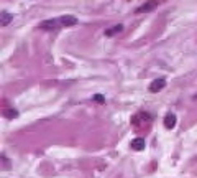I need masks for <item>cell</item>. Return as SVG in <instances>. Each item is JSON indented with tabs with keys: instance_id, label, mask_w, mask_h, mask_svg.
Returning <instances> with one entry per match:
<instances>
[{
	"instance_id": "obj_3",
	"label": "cell",
	"mask_w": 197,
	"mask_h": 178,
	"mask_svg": "<svg viewBox=\"0 0 197 178\" xmlns=\"http://www.w3.org/2000/svg\"><path fill=\"white\" fill-rule=\"evenodd\" d=\"M59 25H61L59 20H46L43 23H39V28H41V30H54V28H57Z\"/></svg>"
},
{
	"instance_id": "obj_1",
	"label": "cell",
	"mask_w": 197,
	"mask_h": 178,
	"mask_svg": "<svg viewBox=\"0 0 197 178\" xmlns=\"http://www.w3.org/2000/svg\"><path fill=\"white\" fill-rule=\"evenodd\" d=\"M164 86H166V79H163V78L154 79V81L149 84V91H151V93H159V91L163 89Z\"/></svg>"
},
{
	"instance_id": "obj_7",
	"label": "cell",
	"mask_w": 197,
	"mask_h": 178,
	"mask_svg": "<svg viewBox=\"0 0 197 178\" xmlns=\"http://www.w3.org/2000/svg\"><path fill=\"white\" fill-rule=\"evenodd\" d=\"M121 30H123V25H115V26L110 28V30L105 31V35L107 36H113V35H117V33H120Z\"/></svg>"
},
{
	"instance_id": "obj_9",
	"label": "cell",
	"mask_w": 197,
	"mask_h": 178,
	"mask_svg": "<svg viewBox=\"0 0 197 178\" xmlns=\"http://www.w3.org/2000/svg\"><path fill=\"white\" fill-rule=\"evenodd\" d=\"M3 116H5V117H10V119H13V117L18 116V114H16V111H13V109H11V111H8V109H3Z\"/></svg>"
},
{
	"instance_id": "obj_10",
	"label": "cell",
	"mask_w": 197,
	"mask_h": 178,
	"mask_svg": "<svg viewBox=\"0 0 197 178\" xmlns=\"http://www.w3.org/2000/svg\"><path fill=\"white\" fill-rule=\"evenodd\" d=\"M94 99H95V101H98V102H102V101H103V97H102L100 94H97V96L94 97Z\"/></svg>"
},
{
	"instance_id": "obj_5",
	"label": "cell",
	"mask_w": 197,
	"mask_h": 178,
	"mask_svg": "<svg viewBox=\"0 0 197 178\" xmlns=\"http://www.w3.org/2000/svg\"><path fill=\"white\" fill-rule=\"evenodd\" d=\"M174 125H176V116L172 112L166 114V117H164V127L166 129H174Z\"/></svg>"
},
{
	"instance_id": "obj_6",
	"label": "cell",
	"mask_w": 197,
	"mask_h": 178,
	"mask_svg": "<svg viewBox=\"0 0 197 178\" xmlns=\"http://www.w3.org/2000/svg\"><path fill=\"white\" fill-rule=\"evenodd\" d=\"M11 18H13V15H10L8 12H2V15H0V25L5 26V25H8Z\"/></svg>"
},
{
	"instance_id": "obj_4",
	"label": "cell",
	"mask_w": 197,
	"mask_h": 178,
	"mask_svg": "<svg viewBox=\"0 0 197 178\" xmlns=\"http://www.w3.org/2000/svg\"><path fill=\"white\" fill-rule=\"evenodd\" d=\"M130 147L133 148V150H143L144 147H146V142H144V139H141V137H138V139H133Z\"/></svg>"
},
{
	"instance_id": "obj_8",
	"label": "cell",
	"mask_w": 197,
	"mask_h": 178,
	"mask_svg": "<svg viewBox=\"0 0 197 178\" xmlns=\"http://www.w3.org/2000/svg\"><path fill=\"white\" fill-rule=\"evenodd\" d=\"M156 5H158V2H148V5H143V7H140V8H138V12H148V10L154 8Z\"/></svg>"
},
{
	"instance_id": "obj_2",
	"label": "cell",
	"mask_w": 197,
	"mask_h": 178,
	"mask_svg": "<svg viewBox=\"0 0 197 178\" xmlns=\"http://www.w3.org/2000/svg\"><path fill=\"white\" fill-rule=\"evenodd\" d=\"M59 23H61V26H72V25L77 23V18L72 15H64L59 18Z\"/></svg>"
}]
</instances>
